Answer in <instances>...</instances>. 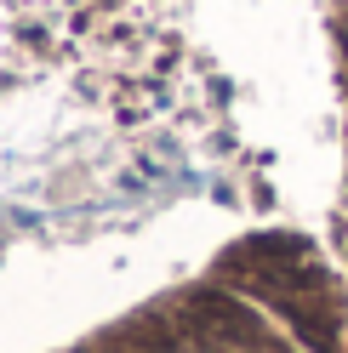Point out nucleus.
I'll list each match as a JSON object with an SVG mask.
<instances>
[{"instance_id": "obj_1", "label": "nucleus", "mask_w": 348, "mask_h": 353, "mask_svg": "<svg viewBox=\"0 0 348 353\" xmlns=\"http://www.w3.org/2000/svg\"><path fill=\"white\" fill-rule=\"evenodd\" d=\"M188 302L217 325V336H223L229 347H246V353H286V342H280L246 302H234V296H223V291H194Z\"/></svg>"}, {"instance_id": "obj_2", "label": "nucleus", "mask_w": 348, "mask_h": 353, "mask_svg": "<svg viewBox=\"0 0 348 353\" xmlns=\"http://www.w3.org/2000/svg\"><path fill=\"white\" fill-rule=\"evenodd\" d=\"M280 314L297 325V336L309 342L314 353H337V319H331V307H320L314 296H280Z\"/></svg>"}, {"instance_id": "obj_3", "label": "nucleus", "mask_w": 348, "mask_h": 353, "mask_svg": "<svg viewBox=\"0 0 348 353\" xmlns=\"http://www.w3.org/2000/svg\"><path fill=\"white\" fill-rule=\"evenodd\" d=\"M126 336L137 342V353H183V347H188V336H183L177 314H171V319L143 314V319H132V325H126Z\"/></svg>"}]
</instances>
